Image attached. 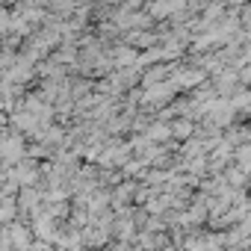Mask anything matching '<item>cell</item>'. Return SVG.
Here are the masks:
<instances>
[{
    "label": "cell",
    "mask_w": 251,
    "mask_h": 251,
    "mask_svg": "<svg viewBox=\"0 0 251 251\" xmlns=\"http://www.w3.org/2000/svg\"><path fill=\"white\" fill-rule=\"evenodd\" d=\"M12 172H15V180H18L21 189H27V186H39V180H42V163L33 160V157H24Z\"/></svg>",
    "instance_id": "cell-1"
},
{
    "label": "cell",
    "mask_w": 251,
    "mask_h": 251,
    "mask_svg": "<svg viewBox=\"0 0 251 251\" xmlns=\"http://www.w3.org/2000/svg\"><path fill=\"white\" fill-rule=\"evenodd\" d=\"M21 210H18V198H0V227H6L12 222H18Z\"/></svg>",
    "instance_id": "cell-2"
},
{
    "label": "cell",
    "mask_w": 251,
    "mask_h": 251,
    "mask_svg": "<svg viewBox=\"0 0 251 251\" xmlns=\"http://www.w3.org/2000/svg\"><path fill=\"white\" fill-rule=\"evenodd\" d=\"M103 251H130V245H127V242H118V239H112V242H109Z\"/></svg>",
    "instance_id": "cell-3"
}]
</instances>
